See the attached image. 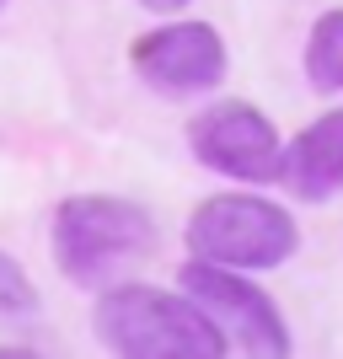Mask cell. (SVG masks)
Instances as JSON below:
<instances>
[{
	"mask_svg": "<svg viewBox=\"0 0 343 359\" xmlns=\"http://www.w3.org/2000/svg\"><path fill=\"white\" fill-rule=\"evenodd\" d=\"M43 311V295L32 285L16 257L0 252V322H27V316Z\"/></svg>",
	"mask_w": 343,
	"mask_h": 359,
	"instance_id": "9",
	"label": "cell"
},
{
	"mask_svg": "<svg viewBox=\"0 0 343 359\" xmlns=\"http://www.w3.org/2000/svg\"><path fill=\"white\" fill-rule=\"evenodd\" d=\"M0 11H6V0H0Z\"/></svg>",
	"mask_w": 343,
	"mask_h": 359,
	"instance_id": "11",
	"label": "cell"
},
{
	"mask_svg": "<svg viewBox=\"0 0 343 359\" xmlns=\"http://www.w3.org/2000/svg\"><path fill=\"white\" fill-rule=\"evenodd\" d=\"M156 247V225L129 198L81 194L54 210V263L70 285H107L123 263H135Z\"/></svg>",
	"mask_w": 343,
	"mask_h": 359,
	"instance_id": "2",
	"label": "cell"
},
{
	"mask_svg": "<svg viewBox=\"0 0 343 359\" xmlns=\"http://www.w3.org/2000/svg\"><path fill=\"white\" fill-rule=\"evenodd\" d=\"M306 75L316 91H343V11H322L306 38Z\"/></svg>",
	"mask_w": 343,
	"mask_h": 359,
	"instance_id": "8",
	"label": "cell"
},
{
	"mask_svg": "<svg viewBox=\"0 0 343 359\" xmlns=\"http://www.w3.org/2000/svg\"><path fill=\"white\" fill-rule=\"evenodd\" d=\"M177 285H182V295L225 332V344H236L241 354H290V327H284L279 306H274L253 279H241V269L194 257V263L177 273Z\"/></svg>",
	"mask_w": 343,
	"mask_h": 359,
	"instance_id": "4",
	"label": "cell"
},
{
	"mask_svg": "<svg viewBox=\"0 0 343 359\" xmlns=\"http://www.w3.org/2000/svg\"><path fill=\"white\" fill-rule=\"evenodd\" d=\"M188 145H194V156L209 172L236 177V182H274L279 177V161H284V145L274 135V123L253 102L204 107L194 118V129H188Z\"/></svg>",
	"mask_w": 343,
	"mask_h": 359,
	"instance_id": "5",
	"label": "cell"
},
{
	"mask_svg": "<svg viewBox=\"0 0 343 359\" xmlns=\"http://www.w3.org/2000/svg\"><path fill=\"white\" fill-rule=\"evenodd\" d=\"M97 344L129 359H220L225 332L199 311L188 295L172 290H150V285H119L97 300L91 316Z\"/></svg>",
	"mask_w": 343,
	"mask_h": 359,
	"instance_id": "1",
	"label": "cell"
},
{
	"mask_svg": "<svg viewBox=\"0 0 343 359\" xmlns=\"http://www.w3.org/2000/svg\"><path fill=\"white\" fill-rule=\"evenodd\" d=\"M300 247L295 220L253 194H215L188 220V252L225 269H279Z\"/></svg>",
	"mask_w": 343,
	"mask_h": 359,
	"instance_id": "3",
	"label": "cell"
},
{
	"mask_svg": "<svg viewBox=\"0 0 343 359\" xmlns=\"http://www.w3.org/2000/svg\"><path fill=\"white\" fill-rule=\"evenodd\" d=\"M279 182L306 204H322V198H332L343 188V107L322 113L284 145Z\"/></svg>",
	"mask_w": 343,
	"mask_h": 359,
	"instance_id": "7",
	"label": "cell"
},
{
	"mask_svg": "<svg viewBox=\"0 0 343 359\" xmlns=\"http://www.w3.org/2000/svg\"><path fill=\"white\" fill-rule=\"evenodd\" d=\"M140 6H150V11H182L188 0H140Z\"/></svg>",
	"mask_w": 343,
	"mask_h": 359,
	"instance_id": "10",
	"label": "cell"
},
{
	"mask_svg": "<svg viewBox=\"0 0 343 359\" xmlns=\"http://www.w3.org/2000/svg\"><path fill=\"white\" fill-rule=\"evenodd\" d=\"M129 60H135L140 81H150L166 97L215 91L225 81V43L209 22H166V27L135 38Z\"/></svg>",
	"mask_w": 343,
	"mask_h": 359,
	"instance_id": "6",
	"label": "cell"
}]
</instances>
